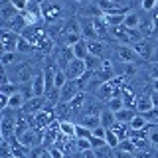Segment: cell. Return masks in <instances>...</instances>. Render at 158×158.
Instances as JSON below:
<instances>
[{"mask_svg": "<svg viewBox=\"0 0 158 158\" xmlns=\"http://www.w3.org/2000/svg\"><path fill=\"white\" fill-rule=\"evenodd\" d=\"M152 22H154V30L158 32V8L152 12Z\"/></svg>", "mask_w": 158, "mask_h": 158, "instance_id": "60d3db41", "label": "cell"}, {"mask_svg": "<svg viewBox=\"0 0 158 158\" xmlns=\"http://www.w3.org/2000/svg\"><path fill=\"white\" fill-rule=\"evenodd\" d=\"M8 101H10V97L0 93V111H6V109H8Z\"/></svg>", "mask_w": 158, "mask_h": 158, "instance_id": "8d00e7d4", "label": "cell"}, {"mask_svg": "<svg viewBox=\"0 0 158 158\" xmlns=\"http://www.w3.org/2000/svg\"><path fill=\"white\" fill-rule=\"evenodd\" d=\"M148 127H150V123L146 121L142 115H136L135 118H132V123H131V128L135 132H142V131H148Z\"/></svg>", "mask_w": 158, "mask_h": 158, "instance_id": "cb8c5ba5", "label": "cell"}, {"mask_svg": "<svg viewBox=\"0 0 158 158\" xmlns=\"http://www.w3.org/2000/svg\"><path fill=\"white\" fill-rule=\"evenodd\" d=\"M32 89H34V97H46V79L44 73H36L32 81Z\"/></svg>", "mask_w": 158, "mask_h": 158, "instance_id": "2e32d148", "label": "cell"}, {"mask_svg": "<svg viewBox=\"0 0 158 158\" xmlns=\"http://www.w3.org/2000/svg\"><path fill=\"white\" fill-rule=\"evenodd\" d=\"M0 93H2V95H16V93H20V85L18 83H12L8 79V75H4L2 77V87H0Z\"/></svg>", "mask_w": 158, "mask_h": 158, "instance_id": "d6986e66", "label": "cell"}, {"mask_svg": "<svg viewBox=\"0 0 158 158\" xmlns=\"http://www.w3.org/2000/svg\"><path fill=\"white\" fill-rule=\"evenodd\" d=\"M59 132H61L63 136H67V138H75L77 125L71 123V121H67V118H61V121H59Z\"/></svg>", "mask_w": 158, "mask_h": 158, "instance_id": "e0dca14e", "label": "cell"}, {"mask_svg": "<svg viewBox=\"0 0 158 158\" xmlns=\"http://www.w3.org/2000/svg\"><path fill=\"white\" fill-rule=\"evenodd\" d=\"M150 99H152V105L158 109V91H150Z\"/></svg>", "mask_w": 158, "mask_h": 158, "instance_id": "ab89813d", "label": "cell"}, {"mask_svg": "<svg viewBox=\"0 0 158 158\" xmlns=\"http://www.w3.org/2000/svg\"><path fill=\"white\" fill-rule=\"evenodd\" d=\"M34 52H36V48H34L26 38H22V34H20V42H18L16 53H20V56H32Z\"/></svg>", "mask_w": 158, "mask_h": 158, "instance_id": "603a6c76", "label": "cell"}, {"mask_svg": "<svg viewBox=\"0 0 158 158\" xmlns=\"http://www.w3.org/2000/svg\"><path fill=\"white\" fill-rule=\"evenodd\" d=\"M142 22V10H131L125 18V28L128 30H138Z\"/></svg>", "mask_w": 158, "mask_h": 158, "instance_id": "7c38bea8", "label": "cell"}, {"mask_svg": "<svg viewBox=\"0 0 158 158\" xmlns=\"http://www.w3.org/2000/svg\"><path fill=\"white\" fill-rule=\"evenodd\" d=\"M103 18H105L109 28H121V26H125L127 14H103Z\"/></svg>", "mask_w": 158, "mask_h": 158, "instance_id": "ffe728a7", "label": "cell"}, {"mask_svg": "<svg viewBox=\"0 0 158 158\" xmlns=\"http://www.w3.org/2000/svg\"><path fill=\"white\" fill-rule=\"evenodd\" d=\"M148 142H150V146L154 150H158V125L148 127Z\"/></svg>", "mask_w": 158, "mask_h": 158, "instance_id": "4316f807", "label": "cell"}, {"mask_svg": "<svg viewBox=\"0 0 158 158\" xmlns=\"http://www.w3.org/2000/svg\"><path fill=\"white\" fill-rule=\"evenodd\" d=\"M87 46H89V56H95L99 59H107L109 42H105V40H93V42H87Z\"/></svg>", "mask_w": 158, "mask_h": 158, "instance_id": "8fae6325", "label": "cell"}, {"mask_svg": "<svg viewBox=\"0 0 158 158\" xmlns=\"http://www.w3.org/2000/svg\"><path fill=\"white\" fill-rule=\"evenodd\" d=\"M148 77L154 81V79H158V61H152L148 63Z\"/></svg>", "mask_w": 158, "mask_h": 158, "instance_id": "e575fe53", "label": "cell"}, {"mask_svg": "<svg viewBox=\"0 0 158 158\" xmlns=\"http://www.w3.org/2000/svg\"><path fill=\"white\" fill-rule=\"evenodd\" d=\"M103 111H105V107L101 105L99 99H87V103H85V107H83L81 115H101ZM81 115H79V117H81Z\"/></svg>", "mask_w": 158, "mask_h": 158, "instance_id": "4fadbf2b", "label": "cell"}, {"mask_svg": "<svg viewBox=\"0 0 158 158\" xmlns=\"http://www.w3.org/2000/svg\"><path fill=\"white\" fill-rule=\"evenodd\" d=\"M113 158H135V154H131V152H125V150H121V148H117V150H113Z\"/></svg>", "mask_w": 158, "mask_h": 158, "instance_id": "d590c367", "label": "cell"}, {"mask_svg": "<svg viewBox=\"0 0 158 158\" xmlns=\"http://www.w3.org/2000/svg\"><path fill=\"white\" fill-rule=\"evenodd\" d=\"M79 158H97L93 150H85V152H79Z\"/></svg>", "mask_w": 158, "mask_h": 158, "instance_id": "f35d334b", "label": "cell"}, {"mask_svg": "<svg viewBox=\"0 0 158 158\" xmlns=\"http://www.w3.org/2000/svg\"><path fill=\"white\" fill-rule=\"evenodd\" d=\"M79 30H81V36L85 42H93V40H99L97 30H95V20L93 18H85V16H75Z\"/></svg>", "mask_w": 158, "mask_h": 158, "instance_id": "277c9868", "label": "cell"}, {"mask_svg": "<svg viewBox=\"0 0 158 158\" xmlns=\"http://www.w3.org/2000/svg\"><path fill=\"white\" fill-rule=\"evenodd\" d=\"M107 109L113 113H118L125 109V101H123V97H113L111 101H107Z\"/></svg>", "mask_w": 158, "mask_h": 158, "instance_id": "484cf974", "label": "cell"}, {"mask_svg": "<svg viewBox=\"0 0 158 158\" xmlns=\"http://www.w3.org/2000/svg\"><path fill=\"white\" fill-rule=\"evenodd\" d=\"M154 105H152V99H150V93L148 95H138L136 99V111L138 115H146L148 111H152Z\"/></svg>", "mask_w": 158, "mask_h": 158, "instance_id": "5bb4252c", "label": "cell"}, {"mask_svg": "<svg viewBox=\"0 0 158 158\" xmlns=\"http://www.w3.org/2000/svg\"><path fill=\"white\" fill-rule=\"evenodd\" d=\"M105 140H107V146H109V148H113V150H117L118 144H121V138L117 136V132H115V131H107Z\"/></svg>", "mask_w": 158, "mask_h": 158, "instance_id": "f1b7e54d", "label": "cell"}, {"mask_svg": "<svg viewBox=\"0 0 158 158\" xmlns=\"http://www.w3.org/2000/svg\"><path fill=\"white\" fill-rule=\"evenodd\" d=\"M117 125V117H115V113L113 111H109V109L105 107V111L101 113V127L105 128V131H111L113 127Z\"/></svg>", "mask_w": 158, "mask_h": 158, "instance_id": "44dd1931", "label": "cell"}, {"mask_svg": "<svg viewBox=\"0 0 158 158\" xmlns=\"http://www.w3.org/2000/svg\"><path fill=\"white\" fill-rule=\"evenodd\" d=\"M18 59H24V56H20V53H2V56H0V63H2V67L4 69H8L10 65H12V63H16Z\"/></svg>", "mask_w": 158, "mask_h": 158, "instance_id": "d4e9b609", "label": "cell"}, {"mask_svg": "<svg viewBox=\"0 0 158 158\" xmlns=\"http://www.w3.org/2000/svg\"><path fill=\"white\" fill-rule=\"evenodd\" d=\"M105 146H107V140H105V138L91 136V148H93V150H99V148H105Z\"/></svg>", "mask_w": 158, "mask_h": 158, "instance_id": "836d02e7", "label": "cell"}, {"mask_svg": "<svg viewBox=\"0 0 158 158\" xmlns=\"http://www.w3.org/2000/svg\"><path fill=\"white\" fill-rule=\"evenodd\" d=\"M71 49H73V56H75V59H83V61H85V59L89 57V46H87L85 40L77 42Z\"/></svg>", "mask_w": 158, "mask_h": 158, "instance_id": "7402d4cb", "label": "cell"}, {"mask_svg": "<svg viewBox=\"0 0 158 158\" xmlns=\"http://www.w3.org/2000/svg\"><path fill=\"white\" fill-rule=\"evenodd\" d=\"M138 115L136 113V109H123V111H118L115 113V117H117V123H123V125H131L132 123V118H135Z\"/></svg>", "mask_w": 158, "mask_h": 158, "instance_id": "ac0fdd59", "label": "cell"}, {"mask_svg": "<svg viewBox=\"0 0 158 158\" xmlns=\"http://www.w3.org/2000/svg\"><path fill=\"white\" fill-rule=\"evenodd\" d=\"M65 8L59 2H42V20L46 24H56L63 20Z\"/></svg>", "mask_w": 158, "mask_h": 158, "instance_id": "3957f363", "label": "cell"}, {"mask_svg": "<svg viewBox=\"0 0 158 158\" xmlns=\"http://www.w3.org/2000/svg\"><path fill=\"white\" fill-rule=\"evenodd\" d=\"M101 63H103V59H99V57H95V56H89L87 59H85V65H87V71H99L101 69Z\"/></svg>", "mask_w": 158, "mask_h": 158, "instance_id": "83f0119b", "label": "cell"}, {"mask_svg": "<svg viewBox=\"0 0 158 158\" xmlns=\"http://www.w3.org/2000/svg\"><path fill=\"white\" fill-rule=\"evenodd\" d=\"M93 136V131L83 125H77V132H75V138H87V140H91Z\"/></svg>", "mask_w": 158, "mask_h": 158, "instance_id": "4dcf8cb0", "label": "cell"}, {"mask_svg": "<svg viewBox=\"0 0 158 158\" xmlns=\"http://www.w3.org/2000/svg\"><path fill=\"white\" fill-rule=\"evenodd\" d=\"M79 93H83V91L79 89L77 81H67L65 85H63V89L59 91V103H61V105H69Z\"/></svg>", "mask_w": 158, "mask_h": 158, "instance_id": "ba28073f", "label": "cell"}, {"mask_svg": "<svg viewBox=\"0 0 158 158\" xmlns=\"http://www.w3.org/2000/svg\"><path fill=\"white\" fill-rule=\"evenodd\" d=\"M85 71H87V65H85L83 59H73L65 67V75H67L69 81H79V79L85 75Z\"/></svg>", "mask_w": 158, "mask_h": 158, "instance_id": "52a82bcc", "label": "cell"}, {"mask_svg": "<svg viewBox=\"0 0 158 158\" xmlns=\"http://www.w3.org/2000/svg\"><path fill=\"white\" fill-rule=\"evenodd\" d=\"M132 49L138 53V57L142 61H148V63L156 61V57H158V44L152 38H142L140 42L132 44Z\"/></svg>", "mask_w": 158, "mask_h": 158, "instance_id": "7a4b0ae2", "label": "cell"}, {"mask_svg": "<svg viewBox=\"0 0 158 158\" xmlns=\"http://www.w3.org/2000/svg\"><path fill=\"white\" fill-rule=\"evenodd\" d=\"M77 125H83V127L91 128V131H95V128L101 127V115H81Z\"/></svg>", "mask_w": 158, "mask_h": 158, "instance_id": "9a60e30c", "label": "cell"}, {"mask_svg": "<svg viewBox=\"0 0 158 158\" xmlns=\"http://www.w3.org/2000/svg\"><path fill=\"white\" fill-rule=\"evenodd\" d=\"M20 42V34L10 32V30H0V44H2V53H14Z\"/></svg>", "mask_w": 158, "mask_h": 158, "instance_id": "5b68a950", "label": "cell"}, {"mask_svg": "<svg viewBox=\"0 0 158 158\" xmlns=\"http://www.w3.org/2000/svg\"><path fill=\"white\" fill-rule=\"evenodd\" d=\"M118 148H121V150H125V152H131V154H136V146L132 144L131 138H127V140H121Z\"/></svg>", "mask_w": 158, "mask_h": 158, "instance_id": "d6a6232c", "label": "cell"}, {"mask_svg": "<svg viewBox=\"0 0 158 158\" xmlns=\"http://www.w3.org/2000/svg\"><path fill=\"white\" fill-rule=\"evenodd\" d=\"M81 40H83V36H81V30H79L77 18L67 20L61 28V38H59V42L63 44V48H73L77 42H81Z\"/></svg>", "mask_w": 158, "mask_h": 158, "instance_id": "6da1fadb", "label": "cell"}, {"mask_svg": "<svg viewBox=\"0 0 158 158\" xmlns=\"http://www.w3.org/2000/svg\"><path fill=\"white\" fill-rule=\"evenodd\" d=\"M115 53H117V57H118L121 63H138V61H142V59L138 57V53L132 49V46H127V44H117Z\"/></svg>", "mask_w": 158, "mask_h": 158, "instance_id": "8992f818", "label": "cell"}, {"mask_svg": "<svg viewBox=\"0 0 158 158\" xmlns=\"http://www.w3.org/2000/svg\"><path fill=\"white\" fill-rule=\"evenodd\" d=\"M46 97H32L30 101H26V105L22 107V113H26L30 117H36L38 113L44 111V107H46Z\"/></svg>", "mask_w": 158, "mask_h": 158, "instance_id": "30bf717a", "label": "cell"}, {"mask_svg": "<svg viewBox=\"0 0 158 158\" xmlns=\"http://www.w3.org/2000/svg\"><path fill=\"white\" fill-rule=\"evenodd\" d=\"M99 8H101L103 14H128L131 12V6L123 2H117V0H103V2H97Z\"/></svg>", "mask_w": 158, "mask_h": 158, "instance_id": "9c48e42d", "label": "cell"}, {"mask_svg": "<svg viewBox=\"0 0 158 158\" xmlns=\"http://www.w3.org/2000/svg\"><path fill=\"white\" fill-rule=\"evenodd\" d=\"M67 81H69V79H67V75H65V71H61V69H59L57 75H56V81H53V89H59V91H61L63 85H65Z\"/></svg>", "mask_w": 158, "mask_h": 158, "instance_id": "f546056e", "label": "cell"}, {"mask_svg": "<svg viewBox=\"0 0 158 158\" xmlns=\"http://www.w3.org/2000/svg\"><path fill=\"white\" fill-rule=\"evenodd\" d=\"M152 91H158V79L152 81Z\"/></svg>", "mask_w": 158, "mask_h": 158, "instance_id": "b9f144b4", "label": "cell"}, {"mask_svg": "<svg viewBox=\"0 0 158 158\" xmlns=\"http://www.w3.org/2000/svg\"><path fill=\"white\" fill-rule=\"evenodd\" d=\"M93 136H97V138H105L107 136V131L103 127H99V128H95V131H93Z\"/></svg>", "mask_w": 158, "mask_h": 158, "instance_id": "74e56055", "label": "cell"}, {"mask_svg": "<svg viewBox=\"0 0 158 158\" xmlns=\"http://www.w3.org/2000/svg\"><path fill=\"white\" fill-rule=\"evenodd\" d=\"M75 148H77V152L93 150V148H91V140H87V138H75Z\"/></svg>", "mask_w": 158, "mask_h": 158, "instance_id": "1f68e13d", "label": "cell"}, {"mask_svg": "<svg viewBox=\"0 0 158 158\" xmlns=\"http://www.w3.org/2000/svg\"><path fill=\"white\" fill-rule=\"evenodd\" d=\"M156 158H158V156H156Z\"/></svg>", "mask_w": 158, "mask_h": 158, "instance_id": "7bdbcfd3", "label": "cell"}]
</instances>
